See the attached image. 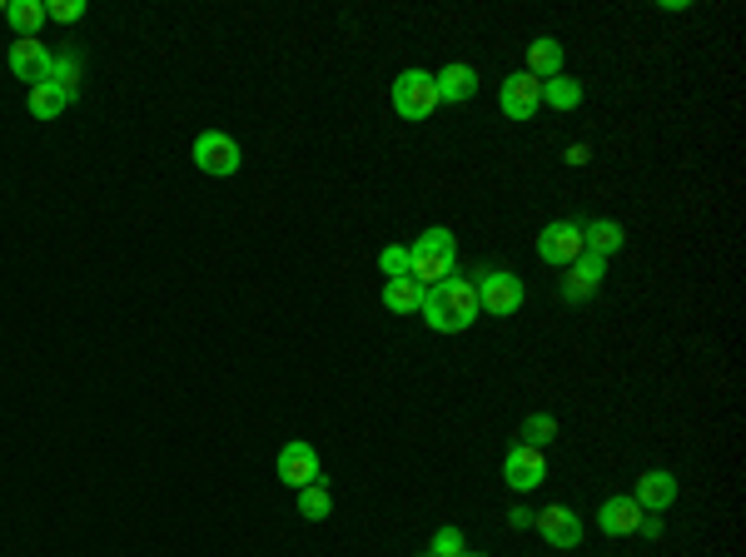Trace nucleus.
I'll list each match as a JSON object with an SVG mask.
<instances>
[{"instance_id": "f257e3e1", "label": "nucleus", "mask_w": 746, "mask_h": 557, "mask_svg": "<svg viewBox=\"0 0 746 557\" xmlns=\"http://www.w3.org/2000/svg\"><path fill=\"white\" fill-rule=\"evenodd\" d=\"M423 324L433 334H467L477 324V288H473V274H448L443 284L423 288V304H418Z\"/></svg>"}, {"instance_id": "f03ea898", "label": "nucleus", "mask_w": 746, "mask_h": 557, "mask_svg": "<svg viewBox=\"0 0 746 557\" xmlns=\"http://www.w3.org/2000/svg\"><path fill=\"white\" fill-rule=\"evenodd\" d=\"M448 274H458V239H453V229L433 224L408 244V278L433 288V284H443Z\"/></svg>"}, {"instance_id": "7ed1b4c3", "label": "nucleus", "mask_w": 746, "mask_h": 557, "mask_svg": "<svg viewBox=\"0 0 746 557\" xmlns=\"http://www.w3.org/2000/svg\"><path fill=\"white\" fill-rule=\"evenodd\" d=\"M473 288H477V308L493 318H513L527 298V284L513 274V269H493V264H477L473 269Z\"/></svg>"}, {"instance_id": "20e7f679", "label": "nucleus", "mask_w": 746, "mask_h": 557, "mask_svg": "<svg viewBox=\"0 0 746 557\" xmlns=\"http://www.w3.org/2000/svg\"><path fill=\"white\" fill-rule=\"evenodd\" d=\"M388 99H393L398 119H428L438 109V85H433V70H398L393 90H388Z\"/></svg>"}, {"instance_id": "39448f33", "label": "nucleus", "mask_w": 746, "mask_h": 557, "mask_svg": "<svg viewBox=\"0 0 746 557\" xmlns=\"http://www.w3.org/2000/svg\"><path fill=\"white\" fill-rule=\"evenodd\" d=\"M189 155H195L199 175H214V179L239 175V165H244V155H239V139L224 135V129H199L195 145H189Z\"/></svg>"}, {"instance_id": "423d86ee", "label": "nucleus", "mask_w": 746, "mask_h": 557, "mask_svg": "<svg viewBox=\"0 0 746 557\" xmlns=\"http://www.w3.org/2000/svg\"><path fill=\"white\" fill-rule=\"evenodd\" d=\"M582 254V219H553V224H543V234H537V259L553 269H567L572 259Z\"/></svg>"}, {"instance_id": "0eeeda50", "label": "nucleus", "mask_w": 746, "mask_h": 557, "mask_svg": "<svg viewBox=\"0 0 746 557\" xmlns=\"http://www.w3.org/2000/svg\"><path fill=\"white\" fill-rule=\"evenodd\" d=\"M503 483L513 493H533V487L547 483V458L543 448H527V443H513L503 453Z\"/></svg>"}, {"instance_id": "6e6552de", "label": "nucleus", "mask_w": 746, "mask_h": 557, "mask_svg": "<svg viewBox=\"0 0 746 557\" xmlns=\"http://www.w3.org/2000/svg\"><path fill=\"white\" fill-rule=\"evenodd\" d=\"M537 105H543V80H533L527 70H513V75L497 85V109H503L507 119H533L537 115Z\"/></svg>"}, {"instance_id": "1a4fd4ad", "label": "nucleus", "mask_w": 746, "mask_h": 557, "mask_svg": "<svg viewBox=\"0 0 746 557\" xmlns=\"http://www.w3.org/2000/svg\"><path fill=\"white\" fill-rule=\"evenodd\" d=\"M279 483H288L298 493V487H314L324 483V467H318V453L314 443H304V438H294V443L279 448Z\"/></svg>"}, {"instance_id": "9d476101", "label": "nucleus", "mask_w": 746, "mask_h": 557, "mask_svg": "<svg viewBox=\"0 0 746 557\" xmlns=\"http://www.w3.org/2000/svg\"><path fill=\"white\" fill-rule=\"evenodd\" d=\"M10 75L15 80H25L30 90L35 85H45L50 80V65H55V50H45V40H15V45H10Z\"/></svg>"}, {"instance_id": "9b49d317", "label": "nucleus", "mask_w": 746, "mask_h": 557, "mask_svg": "<svg viewBox=\"0 0 746 557\" xmlns=\"http://www.w3.org/2000/svg\"><path fill=\"white\" fill-rule=\"evenodd\" d=\"M602 278H607V259L577 254L572 264H567V278H563V304H587V298H597Z\"/></svg>"}, {"instance_id": "f8f14e48", "label": "nucleus", "mask_w": 746, "mask_h": 557, "mask_svg": "<svg viewBox=\"0 0 746 557\" xmlns=\"http://www.w3.org/2000/svg\"><path fill=\"white\" fill-rule=\"evenodd\" d=\"M533 527L543 533L547 547H577L582 543V517H577L567 503H553V507H543V513H533Z\"/></svg>"}, {"instance_id": "ddd939ff", "label": "nucleus", "mask_w": 746, "mask_h": 557, "mask_svg": "<svg viewBox=\"0 0 746 557\" xmlns=\"http://www.w3.org/2000/svg\"><path fill=\"white\" fill-rule=\"evenodd\" d=\"M637 507H642V513H656L662 517L666 507L676 503V473L672 467H647L642 477H637Z\"/></svg>"}, {"instance_id": "4468645a", "label": "nucleus", "mask_w": 746, "mask_h": 557, "mask_svg": "<svg viewBox=\"0 0 746 557\" xmlns=\"http://www.w3.org/2000/svg\"><path fill=\"white\" fill-rule=\"evenodd\" d=\"M637 523H642V507H637L632 493H617V497H607V503L597 507V533H607V537L637 533Z\"/></svg>"}, {"instance_id": "2eb2a0df", "label": "nucleus", "mask_w": 746, "mask_h": 557, "mask_svg": "<svg viewBox=\"0 0 746 557\" xmlns=\"http://www.w3.org/2000/svg\"><path fill=\"white\" fill-rule=\"evenodd\" d=\"M433 85H438V105H463V99L477 95V70L467 60H453V65H443L433 75Z\"/></svg>"}, {"instance_id": "dca6fc26", "label": "nucleus", "mask_w": 746, "mask_h": 557, "mask_svg": "<svg viewBox=\"0 0 746 557\" xmlns=\"http://www.w3.org/2000/svg\"><path fill=\"white\" fill-rule=\"evenodd\" d=\"M622 244H627V229L617 224V219H592V224H582V254L612 259Z\"/></svg>"}, {"instance_id": "f3484780", "label": "nucleus", "mask_w": 746, "mask_h": 557, "mask_svg": "<svg viewBox=\"0 0 746 557\" xmlns=\"http://www.w3.org/2000/svg\"><path fill=\"white\" fill-rule=\"evenodd\" d=\"M563 40H553V35H537V40H527V75L533 80H553V75H563Z\"/></svg>"}, {"instance_id": "a211bd4d", "label": "nucleus", "mask_w": 746, "mask_h": 557, "mask_svg": "<svg viewBox=\"0 0 746 557\" xmlns=\"http://www.w3.org/2000/svg\"><path fill=\"white\" fill-rule=\"evenodd\" d=\"M45 20V0H6V25L15 30V40H35Z\"/></svg>"}, {"instance_id": "6ab92c4d", "label": "nucleus", "mask_w": 746, "mask_h": 557, "mask_svg": "<svg viewBox=\"0 0 746 557\" xmlns=\"http://www.w3.org/2000/svg\"><path fill=\"white\" fill-rule=\"evenodd\" d=\"M418 304H423V284H413V278H383V308L388 314H418Z\"/></svg>"}, {"instance_id": "aec40b11", "label": "nucleus", "mask_w": 746, "mask_h": 557, "mask_svg": "<svg viewBox=\"0 0 746 557\" xmlns=\"http://www.w3.org/2000/svg\"><path fill=\"white\" fill-rule=\"evenodd\" d=\"M25 105H30V115H35V119H60L70 105H75V95H65L60 85H50V80H45V85H35L25 95Z\"/></svg>"}, {"instance_id": "412c9836", "label": "nucleus", "mask_w": 746, "mask_h": 557, "mask_svg": "<svg viewBox=\"0 0 746 557\" xmlns=\"http://www.w3.org/2000/svg\"><path fill=\"white\" fill-rule=\"evenodd\" d=\"M582 99H587L582 80H572V75H553V80H543V105H553V109H577Z\"/></svg>"}, {"instance_id": "4be33fe9", "label": "nucleus", "mask_w": 746, "mask_h": 557, "mask_svg": "<svg viewBox=\"0 0 746 557\" xmlns=\"http://www.w3.org/2000/svg\"><path fill=\"white\" fill-rule=\"evenodd\" d=\"M50 85H60L65 95L80 99V85H85V65H80L75 50H60V55H55V65H50Z\"/></svg>"}, {"instance_id": "5701e85b", "label": "nucleus", "mask_w": 746, "mask_h": 557, "mask_svg": "<svg viewBox=\"0 0 746 557\" xmlns=\"http://www.w3.org/2000/svg\"><path fill=\"white\" fill-rule=\"evenodd\" d=\"M328 513H334V497H328L324 483L298 487V517H304V523H324Z\"/></svg>"}, {"instance_id": "b1692460", "label": "nucleus", "mask_w": 746, "mask_h": 557, "mask_svg": "<svg viewBox=\"0 0 746 557\" xmlns=\"http://www.w3.org/2000/svg\"><path fill=\"white\" fill-rule=\"evenodd\" d=\"M517 438H523L527 448H547V443H557V418H553V413H527V418H523V428H517Z\"/></svg>"}, {"instance_id": "393cba45", "label": "nucleus", "mask_w": 746, "mask_h": 557, "mask_svg": "<svg viewBox=\"0 0 746 557\" xmlns=\"http://www.w3.org/2000/svg\"><path fill=\"white\" fill-rule=\"evenodd\" d=\"M428 553H433V557H463L467 553L463 527H438V533L428 537Z\"/></svg>"}, {"instance_id": "a878e982", "label": "nucleus", "mask_w": 746, "mask_h": 557, "mask_svg": "<svg viewBox=\"0 0 746 557\" xmlns=\"http://www.w3.org/2000/svg\"><path fill=\"white\" fill-rule=\"evenodd\" d=\"M378 274H383V278H403L408 274V249L403 244L378 249Z\"/></svg>"}, {"instance_id": "bb28decb", "label": "nucleus", "mask_w": 746, "mask_h": 557, "mask_svg": "<svg viewBox=\"0 0 746 557\" xmlns=\"http://www.w3.org/2000/svg\"><path fill=\"white\" fill-rule=\"evenodd\" d=\"M45 15H50V20H65V25H75V20H85V0H50Z\"/></svg>"}, {"instance_id": "cd10ccee", "label": "nucleus", "mask_w": 746, "mask_h": 557, "mask_svg": "<svg viewBox=\"0 0 746 557\" xmlns=\"http://www.w3.org/2000/svg\"><path fill=\"white\" fill-rule=\"evenodd\" d=\"M507 533H527V527H533V513H527V507H507Z\"/></svg>"}, {"instance_id": "c85d7f7f", "label": "nucleus", "mask_w": 746, "mask_h": 557, "mask_svg": "<svg viewBox=\"0 0 746 557\" xmlns=\"http://www.w3.org/2000/svg\"><path fill=\"white\" fill-rule=\"evenodd\" d=\"M418 557H433V553H418Z\"/></svg>"}, {"instance_id": "c756f323", "label": "nucleus", "mask_w": 746, "mask_h": 557, "mask_svg": "<svg viewBox=\"0 0 746 557\" xmlns=\"http://www.w3.org/2000/svg\"><path fill=\"white\" fill-rule=\"evenodd\" d=\"M463 557H477V553H463Z\"/></svg>"}, {"instance_id": "7c9ffc66", "label": "nucleus", "mask_w": 746, "mask_h": 557, "mask_svg": "<svg viewBox=\"0 0 746 557\" xmlns=\"http://www.w3.org/2000/svg\"><path fill=\"white\" fill-rule=\"evenodd\" d=\"M0 15H6V6H0Z\"/></svg>"}, {"instance_id": "2f4dec72", "label": "nucleus", "mask_w": 746, "mask_h": 557, "mask_svg": "<svg viewBox=\"0 0 746 557\" xmlns=\"http://www.w3.org/2000/svg\"><path fill=\"white\" fill-rule=\"evenodd\" d=\"M477 557H487V553H477Z\"/></svg>"}]
</instances>
